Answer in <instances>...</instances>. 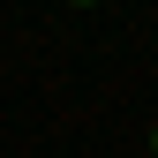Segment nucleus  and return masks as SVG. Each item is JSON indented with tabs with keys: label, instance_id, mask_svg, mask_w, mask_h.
I'll return each instance as SVG.
<instances>
[{
	"label": "nucleus",
	"instance_id": "f257e3e1",
	"mask_svg": "<svg viewBox=\"0 0 158 158\" xmlns=\"http://www.w3.org/2000/svg\"><path fill=\"white\" fill-rule=\"evenodd\" d=\"M151 151H158V128H151Z\"/></svg>",
	"mask_w": 158,
	"mask_h": 158
}]
</instances>
